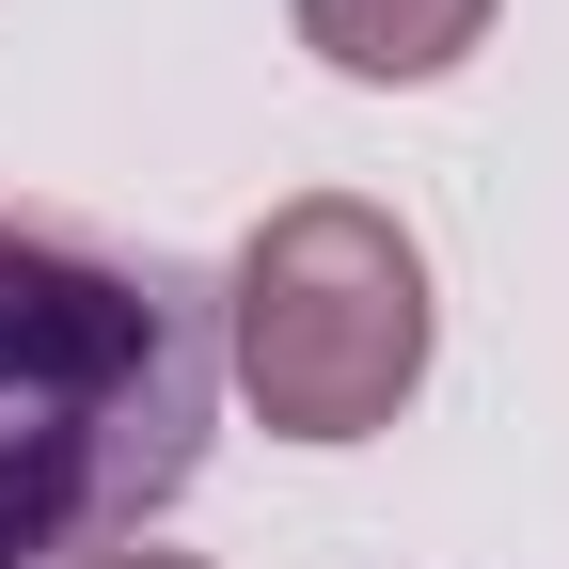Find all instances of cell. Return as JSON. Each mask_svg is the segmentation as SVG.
<instances>
[{
  "label": "cell",
  "instance_id": "obj_4",
  "mask_svg": "<svg viewBox=\"0 0 569 569\" xmlns=\"http://www.w3.org/2000/svg\"><path fill=\"white\" fill-rule=\"evenodd\" d=\"M63 569H206V553H159V538H111V553H63Z\"/></svg>",
  "mask_w": 569,
  "mask_h": 569
},
{
  "label": "cell",
  "instance_id": "obj_1",
  "mask_svg": "<svg viewBox=\"0 0 569 569\" xmlns=\"http://www.w3.org/2000/svg\"><path fill=\"white\" fill-rule=\"evenodd\" d=\"M222 301L96 222L0 206V569L111 553L206 475Z\"/></svg>",
  "mask_w": 569,
  "mask_h": 569
},
{
  "label": "cell",
  "instance_id": "obj_2",
  "mask_svg": "<svg viewBox=\"0 0 569 569\" xmlns=\"http://www.w3.org/2000/svg\"><path fill=\"white\" fill-rule=\"evenodd\" d=\"M222 380L269 411V443H365L427 380V253L396 206L301 190L222 269Z\"/></svg>",
  "mask_w": 569,
  "mask_h": 569
},
{
  "label": "cell",
  "instance_id": "obj_3",
  "mask_svg": "<svg viewBox=\"0 0 569 569\" xmlns=\"http://www.w3.org/2000/svg\"><path fill=\"white\" fill-rule=\"evenodd\" d=\"M332 80H443L490 48V0H284Z\"/></svg>",
  "mask_w": 569,
  "mask_h": 569
}]
</instances>
